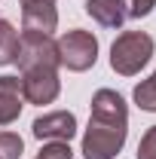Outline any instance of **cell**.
<instances>
[{
	"instance_id": "cell-1",
	"label": "cell",
	"mask_w": 156,
	"mask_h": 159,
	"mask_svg": "<svg viewBox=\"0 0 156 159\" xmlns=\"http://www.w3.org/2000/svg\"><path fill=\"white\" fill-rule=\"evenodd\" d=\"M129 135V107L126 98L113 89H98L92 95L89 129L83 135L86 159H117Z\"/></svg>"
},
{
	"instance_id": "cell-2",
	"label": "cell",
	"mask_w": 156,
	"mask_h": 159,
	"mask_svg": "<svg viewBox=\"0 0 156 159\" xmlns=\"http://www.w3.org/2000/svg\"><path fill=\"white\" fill-rule=\"evenodd\" d=\"M153 49L156 43L147 31H126L110 46V67L119 77H135V74H141V67L150 64Z\"/></svg>"
},
{
	"instance_id": "cell-3",
	"label": "cell",
	"mask_w": 156,
	"mask_h": 159,
	"mask_svg": "<svg viewBox=\"0 0 156 159\" xmlns=\"http://www.w3.org/2000/svg\"><path fill=\"white\" fill-rule=\"evenodd\" d=\"M55 49H58L61 67H67V70H74V74H83V70L95 67V61H98V40H95V34L80 31V28L64 31V34L55 40Z\"/></svg>"
},
{
	"instance_id": "cell-4",
	"label": "cell",
	"mask_w": 156,
	"mask_h": 159,
	"mask_svg": "<svg viewBox=\"0 0 156 159\" xmlns=\"http://www.w3.org/2000/svg\"><path fill=\"white\" fill-rule=\"evenodd\" d=\"M16 64H19V70H34V67H61L55 40L49 37V34H31V31H21Z\"/></svg>"
},
{
	"instance_id": "cell-5",
	"label": "cell",
	"mask_w": 156,
	"mask_h": 159,
	"mask_svg": "<svg viewBox=\"0 0 156 159\" xmlns=\"http://www.w3.org/2000/svg\"><path fill=\"white\" fill-rule=\"evenodd\" d=\"M21 95L31 104H52L61 92L58 67H34V70H21Z\"/></svg>"
},
{
	"instance_id": "cell-6",
	"label": "cell",
	"mask_w": 156,
	"mask_h": 159,
	"mask_svg": "<svg viewBox=\"0 0 156 159\" xmlns=\"http://www.w3.org/2000/svg\"><path fill=\"white\" fill-rule=\"evenodd\" d=\"M31 132L37 141H64L71 144V138L77 135V116L71 110H52V113H43L31 122Z\"/></svg>"
},
{
	"instance_id": "cell-7",
	"label": "cell",
	"mask_w": 156,
	"mask_h": 159,
	"mask_svg": "<svg viewBox=\"0 0 156 159\" xmlns=\"http://www.w3.org/2000/svg\"><path fill=\"white\" fill-rule=\"evenodd\" d=\"M19 3H21V31L52 37V31L58 28L55 0H19Z\"/></svg>"
},
{
	"instance_id": "cell-8",
	"label": "cell",
	"mask_w": 156,
	"mask_h": 159,
	"mask_svg": "<svg viewBox=\"0 0 156 159\" xmlns=\"http://www.w3.org/2000/svg\"><path fill=\"white\" fill-rule=\"evenodd\" d=\"M21 101H25L21 80L12 74H3L0 77V125H12L21 116V107H25Z\"/></svg>"
},
{
	"instance_id": "cell-9",
	"label": "cell",
	"mask_w": 156,
	"mask_h": 159,
	"mask_svg": "<svg viewBox=\"0 0 156 159\" xmlns=\"http://www.w3.org/2000/svg\"><path fill=\"white\" fill-rule=\"evenodd\" d=\"M86 16H92L107 31H117L129 19V3L126 0H86Z\"/></svg>"
},
{
	"instance_id": "cell-10",
	"label": "cell",
	"mask_w": 156,
	"mask_h": 159,
	"mask_svg": "<svg viewBox=\"0 0 156 159\" xmlns=\"http://www.w3.org/2000/svg\"><path fill=\"white\" fill-rule=\"evenodd\" d=\"M19 31L9 25L6 19H0V67L3 64H16V55H19Z\"/></svg>"
},
{
	"instance_id": "cell-11",
	"label": "cell",
	"mask_w": 156,
	"mask_h": 159,
	"mask_svg": "<svg viewBox=\"0 0 156 159\" xmlns=\"http://www.w3.org/2000/svg\"><path fill=\"white\" fill-rule=\"evenodd\" d=\"M132 98L141 110H147V113H156V70L150 74L147 80H141L135 86V92H132Z\"/></svg>"
},
{
	"instance_id": "cell-12",
	"label": "cell",
	"mask_w": 156,
	"mask_h": 159,
	"mask_svg": "<svg viewBox=\"0 0 156 159\" xmlns=\"http://www.w3.org/2000/svg\"><path fill=\"white\" fill-rule=\"evenodd\" d=\"M25 153V141L16 132H0V159H19Z\"/></svg>"
},
{
	"instance_id": "cell-13",
	"label": "cell",
	"mask_w": 156,
	"mask_h": 159,
	"mask_svg": "<svg viewBox=\"0 0 156 159\" xmlns=\"http://www.w3.org/2000/svg\"><path fill=\"white\" fill-rule=\"evenodd\" d=\"M37 159H74V153H71V144H64V141H46L40 147Z\"/></svg>"
},
{
	"instance_id": "cell-14",
	"label": "cell",
	"mask_w": 156,
	"mask_h": 159,
	"mask_svg": "<svg viewBox=\"0 0 156 159\" xmlns=\"http://www.w3.org/2000/svg\"><path fill=\"white\" fill-rule=\"evenodd\" d=\"M138 159H156V125L144 132V138L138 144Z\"/></svg>"
},
{
	"instance_id": "cell-15",
	"label": "cell",
	"mask_w": 156,
	"mask_h": 159,
	"mask_svg": "<svg viewBox=\"0 0 156 159\" xmlns=\"http://www.w3.org/2000/svg\"><path fill=\"white\" fill-rule=\"evenodd\" d=\"M156 6V0H129V19H144L150 16Z\"/></svg>"
}]
</instances>
